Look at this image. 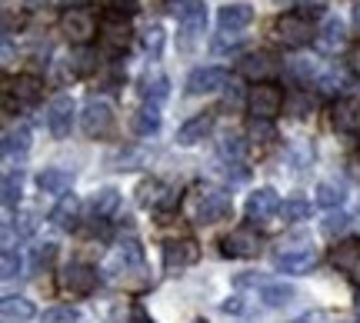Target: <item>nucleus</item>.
Wrapping results in <instances>:
<instances>
[{
    "instance_id": "2eb2a0df",
    "label": "nucleus",
    "mask_w": 360,
    "mask_h": 323,
    "mask_svg": "<svg viewBox=\"0 0 360 323\" xmlns=\"http://www.w3.org/2000/svg\"><path fill=\"white\" fill-rule=\"evenodd\" d=\"M141 207H154V210H170L174 204L180 200L177 190H170V187H164L160 180H147L141 183Z\"/></svg>"
},
{
    "instance_id": "79ce46f5",
    "label": "nucleus",
    "mask_w": 360,
    "mask_h": 323,
    "mask_svg": "<svg viewBox=\"0 0 360 323\" xmlns=\"http://www.w3.org/2000/svg\"><path fill=\"white\" fill-rule=\"evenodd\" d=\"M0 270H4V280H13V277L20 273V257H17L13 250H4V257H0Z\"/></svg>"
},
{
    "instance_id": "49530a36",
    "label": "nucleus",
    "mask_w": 360,
    "mask_h": 323,
    "mask_svg": "<svg viewBox=\"0 0 360 323\" xmlns=\"http://www.w3.org/2000/svg\"><path fill=\"white\" fill-rule=\"evenodd\" d=\"M64 7L67 11H84V7H87V0H64Z\"/></svg>"
},
{
    "instance_id": "473e14b6",
    "label": "nucleus",
    "mask_w": 360,
    "mask_h": 323,
    "mask_svg": "<svg viewBox=\"0 0 360 323\" xmlns=\"http://www.w3.org/2000/svg\"><path fill=\"white\" fill-rule=\"evenodd\" d=\"M103 44L114 47V51H124L130 44V30L120 24V20H107V24H103Z\"/></svg>"
},
{
    "instance_id": "6ab92c4d",
    "label": "nucleus",
    "mask_w": 360,
    "mask_h": 323,
    "mask_svg": "<svg viewBox=\"0 0 360 323\" xmlns=\"http://www.w3.org/2000/svg\"><path fill=\"white\" fill-rule=\"evenodd\" d=\"M210 130H214V114H210V110H207V114H197V117H191V120H187V124L177 130V143L191 147V143L204 140Z\"/></svg>"
},
{
    "instance_id": "393cba45",
    "label": "nucleus",
    "mask_w": 360,
    "mask_h": 323,
    "mask_svg": "<svg viewBox=\"0 0 360 323\" xmlns=\"http://www.w3.org/2000/svg\"><path fill=\"white\" fill-rule=\"evenodd\" d=\"M117 207H120V194H117L114 187H103L101 194L90 200V213H94V220H110L117 213Z\"/></svg>"
},
{
    "instance_id": "a19ab883",
    "label": "nucleus",
    "mask_w": 360,
    "mask_h": 323,
    "mask_svg": "<svg viewBox=\"0 0 360 323\" xmlns=\"http://www.w3.org/2000/svg\"><path fill=\"white\" fill-rule=\"evenodd\" d=\"M281 213H283V220H307L310 217V204L294 197V200H287V204H283Z\"/></svg>"
},
{
    "instance_id": "f03ea898",
    "label": "nucleus",
    "mask_w": 360,
    "mask_h": 323,
    "mask_svg": "<svg viewBox=\"0 0 360 323\" xmlns=\"http://www.w3.org/2000/svg\"><path fill=\"white\" fill-rule=\"evenodd\" d=\"M231 213H233V200L227 190L210 187L197 200V223H220V220H227Z\"/></svg>"
},
{
    "instance_id": "423d86ee",
    "label": "nucleus",
    "mask_w": 360,
    "mask_h": 323,
    "mask_svg": "<svg viewBox=\"0 0 360 323\" xmlns=\"http://www.w3.org/2000/svg\"><path fill=\"white\" fill-rule=\"evenodd\" d=\"M110 127H114V110H110V104H107V100H87L84 114H80V130L94 140V137H107Z\"/></svg>"
},
{
    "instance_id": "de8ad7c7",
    "label": "nucleus",
    "mask_w": 360,
    "mask_h": 323,
    "mask_svg": "<svg viewBox=\"0 0 360 323\" xmlns=\"http://www.w3.org/2000/svg\"><path fill=\"white\" fill-rule=\"evenodd\" d=\"M224 310H227V313H240V310H244V307H240L237 300H227V303H224Z\"/></svg>"
},
{
    "instance_id": "603ef678",
    "label": "nucleus",
    "mask_w": 360,
    "mask_h": 323,
    "mask_svg": "<svg viewBox=\"0 0 360 323\" xmlns=\"http://www.w3.org/2000/svg\"><path fill=\"white\" fill-rule=\"evenodd\" d=\"M197 323H204V320H197Z\"/></svg>"
},
{
    "instance_id": "20e7f679",
    "label": "nucleus",
    "mask_w": 360,
    "mask_h": 323,
    "mask_svg": "<svg viewBox=\"0 0 360 323\" xmlns=\"http://www.w3.org/2000/svg\"><path fill=\"white\" fill-rule=\"evenodd\" d=\"M274 34H277V40H281L283 47H304L310 40H317L314 30H310V24L300 13H283V17H277V20H274Z\"/></svg>"
},
{
    "instance_id": "9d476101",
    "label": "nucleus",
    "mask_w": 360,
    "mask_h": 323,
    "mask_svg": "<svg viewBox=\"0 0 360 323\" xmlns=\"http://www.w3.org/2000/svg\"><path fill=\"white\" fill-rule=\"evenodd\" d=\"M220 250H224V257L247 260V257H257L260 240H257V233H254V230H247V227H240V230L227 233V237L220 240Z\"/></svg>"
},
{
    "instance_id": "aec40b11",
    "label": "nucleus",
    "mask_w": 360,
    "mask_h": 323,
    "mask_svg": "<svg viewBox=\"0 0 360 323\" xmlns=\"http://www.w3.org/2000/svg\"><path fill=\"white\" fill-rule=\"evenodd\" d=\"M70 183H74V173L70 170H60V167H47L40 170L37 177V187L44 194H53V197H64L70 190Z\"/></svg>"
},
{
    "instance_id": "4468645a",
    "label": "nucleus",
    "mask_w": 360,
    "mask_h": 323,
    "mask_svg": "<svg viewBox=\"0 0 360 323\" xmlns=\"http://www.w3.org/2000/svg\"><path fill=\"white\" fill-rule=\"evenodd\" d=\"M197 257H200V246L193 244L191 237H184V240H167V244H164V263H167L170 270L191 267V263H197Z\"/></svg>"
},
{
    "instance_id": "a18cd8bd",
    "label": "nucleus",
    "mask_w": 360,
    "mask_h": 323,
    "mask_svg": "<svg viewBox=\"0 0 360 323\" xmlns=\"http://www.w3.org/2000/svg\"><path fill=\"white\" fill-rule=\"evenodd\" d=\"M347 64H350V70H354V74H357V77H360V44H357V47H354V51H350Z\"/></svg>"
},
{
    "instance_id": "dca6fc26",
    "label": "nucleus",
    "mask_w": 360,
    "mask_h": 323,
    "mask_svg": "<svg viewBox=\"0 0 360 323\" xmlns=\"http://www.w3.org/2000/svg\"><path fill=\"white\" fill-rule=\"evenodd\" d=\"M7 93H11L17 104L24 107H34L44 97V80L34 77V74H20V77L11 80V87H7Z\"/></svg>"
},
{
    "instance_id": "6e6552de",
    "label": "nucleus",
    "mask_w": 360,
    "mask_h": 323,
    "mask_svg": "<svg viewBox=\"0 0 360 323\" xmlns=\"http://www.w3.org/2000/svg\"><path fill=\"white\" fill-rule=\"evenodd\" d=\"M281 210H283V204L274 187H260V190H254V194L247 197V217L254 220V223H267V220H274Z\"/></svg>"
},
{
    "instance_id": "9b49d317",
    "label": "nucleus",
    "mask_w": 360,
    "mask_h": 323,
    "mask_svg": "<svg viewBox=\"0 0 360 323\" xmlns=\"http://www.w3.org/2000/svg\"><path fill=\"white\" fill-rule=\"evenodd\" d=\"M237 70H240L244 77H250V80H260V84H267V77H274V74L281 70V64L274 60V53L257 51V53H247V57H240Z\"/></svg>"
},
{
    "instance_id": "09e8293b",
    "label": "nucleus",
    "mask_w": 360,
    "mask_h": 323,
    "mask_svg": "<svg viewBox=\"0 0 360 323\" xmlns=\"http://www.w3.org/2000/svg\"><path fill=\"white\" fill-rule=\"evenodd\" d=\"M354 27H357V34H360V0L354 4Z\"/></svg>"
},
{
    "instance_id": "f3484780",
    "label": "nucleus",
    "mask_w": 360,
    "mask_h": 323,
    "mask_svg": "<svg viewBox=\"0 0 360 323\" xmlns=\"http://www.w3.org/2000/svg\"><path fill=\"white\" fill-rule=\"evenodd\" d=\"M217 24H220V30L237 34V30H244V27L254 24V7H250V4H231V7H220Z\"/></svg>"
},
{
    "instance_id": "4c0bfd02",
    "label": "nucleus",
    "mask_w": 360,
    "mask_h": 323,
    "mask_svg": "<svg viewBox=\"0 0 360 323\" xmlns=\"http://www.w3.org/2000/svg\"><path fill=\"white\" fill-rule=\"evenodd\" d=\"M44 323H80V310L77 307H53L44 313Z\"/></svg>"
},
{
    "instance_id": "0eeeda50",
    "label": "nucleus",
    "mask_w": 360,
    "mask_h": 323,
    "mask_svg": "<svg viewBox=\"0 0 360 323\" xmlns=\"http://www.w3.org/2000/svg\"><path fill=\"white\" fill-rule=\"evenodd\" d=\"M177 20H180V30H184V44H180V47L191 51L193 40L207 30V7L200 0H187V4L177 11Z\"/></svg>"
},
{
    "instance_id": "a211bd4d",
    "label": "nucleus",
    "mask_w": 360,
    "mask_h": 323,
    "mask_svg": "<svg viewBox=\"0 0 360 323\" xmlns=\"http://www.w3.org/2000/svg\"><path fill=\"white\" fill-rule=\"evenodd\" d=\"M344 44H347V27H344V20H340V17H327L323 30L317 34V47H321L323 53H334V51H340Z\"/></svg>"
},
{
    "instance_id": "5701e85b",
    "label": "nucleus",
    "mask_w": 360,
    "mask_h": 323,
    "mask_svg": "<svg viewBox=\"0 0 360 323\" xmlns=\"http://www.w3.org/2000/svg\"><path fill=\"white\" fill-rule=\"evenodd\" d=\"M167 93H170L167 74H160V70H154V74H143V80H141V97H143V100L157 104V100H164Z\"/></svg>"
},
{
    "instance_id": "c03bdc74",
    "label": "nucleus",
    "mask_w": 360,
    "mask_h": 323,
    "mask_svg": "<svg viewBox=\"0 0 360 323\" xmlns=\"http://www.w3.org/2000/svg\"><path fill=\"white\" fill-rule=\"evenodd\" d=\"M130 323H154V320L147 317L143 303H134V307H130Z\"/></svg>"
},
{
    "instance_id": "4be33fe9",
    "label": "nucleus",
    "mask_w": 360,
    "mask_h": 323,
    "mask_svg": "<svg viewBox=\"0 0 360 323\" xmlns=\"http://www.w3.org/2000/svg\"><path fill=\"white\" fill-rule=\"evenodd\" d=\"M334 127L337 130H354L360 127V100L354 97H344L334 104Z\"/></svg>"
},
{
    "instance_id": "1a4fd4ad",
    "label": "nucleus",
    "mask_w": 360,
    "mask_h": 323,
    "mask_svg": "<svg viewBox=\"0 0 360 323\" xmlns=\"http://www.w3.org/2000/svg\"><path fill=\"white\" fill-rule=\"evenodd\" d=\"M231 74L224 67H197L191 77H187V93L191 97H200V93H214L220 87H227Z\"/></svg>"
},
{
    "instance_id": "cd10ccee",
    "label": "nucleus",
    "mask_w": 360,
    "mask_h": 323,
    "mask_svg": "<svg viewBox=\"0 0 360 323\" xmlns=\"http://www.w3.org/2000/svg\"><path fill=\"white\" fill-rule=\"evenodd\" d=\"M334 267L337 270H357L360 267V240H350V244H340L334 250Z\"/></svg>"
},
{
    "instance_id": "7ed1b4c3",
    "label": "nucleus",
    "mask_w": 360,
    "mask_h": 323,
    "mask_svg": "<svg viewBox=\"0 0 360 323\" xmlns=\"http://www.w3.org/2000/svg\"><path fill=\"white\" fill-rule=\"evenodd\" d=\"M97 280H101L97 267L80 263V260L67 263L64 273H60V286H64L67 294H77V297H87V294H94V290H97Z\"/></svg>"
},
{
    "instance_id": "c9c22d12",
    "label": "nucleus",
    "mask_w": 360,
    "mask_h": 323,
    "mask_svg": "<svg viewBox=\"0 0 360 323\" xmlns=\"http://www.w3.org/2000/svg\"><path fill=\"white\" fill-rule=\"evenodd\" d=\"M350 230V213H344V210H334V213H327V220H323V233L327 237H340V233Z\"/></svg>"
},
{
    "instance_id": "412c9836",
    "label": "nucleus",
    "mask_w": 360,
    "mask_h": 323,
    "mask_svg": "<svg viewBox=\"0 0 360 323\" xmlns=\"http://www.w3.org/2000/svg\"><path fill=\"white\" fill-rule=\"evenodd\" d=\"M0 313H4L7 323H24V320H34V317H37V307L27 297H4Z\"/></svg>"
},
{
    "instance_id": "c85d7f7f",
    "label": "nucleus",
    "mask_w": 360,
    "mask_h": 323,
    "mask_svg": "<svg viewBox=\"0 0 360 323\" xmlns=\"http://www.w3.org/2000/svg\"><path fill=\"white\" fill-rule=\"evenodd\" d=\"M344 200H347V194H344V187H340V183H334V180L317 183V204H321V207L337 210Z\"/></svg>"
},
{
    "instance_id": "ea45409f",
    "label": "nucleus",
    "mask_w": 360,
    "mask_h": 323,
    "mask_svg": "<svg viewBox=\"0 0 360 323\" xmlns=\"http://www.w3.org/2000/svg\"><path fill=\"white\" fill-rule=\"evenodd\" d=\"M70 64H74V74L84 77V74H90V70L97 67V60H94V51H90V47H77V53H74Z\"/></svg>"
},
{
    "instance_id": "c756f323",
    "label": "nucleus",
    "mask_w": 360,
    "mask_h": 323,
    "mask_svg": "<svg viewBox=\"0 0 360 323\" xmlns=\"http://www.w3.org/2000/svg\"><path fill=\"white\" fill-rule=\"evenodd\" d=\"M310 107H314V100H310V93L300 91V87H294V91L283 97V110H287L290 117H297V120H300V117H307Z\"/></svg>"
},
{
    "instance_id": "a878e982",
    "label": "nucleus",
    "mask_w": 360,
    "mask_h": 323,
    "mask_svg": "<svg viewBox=\"0 0 360 323\" xmlns=\"http://www.w3.org/2000/svg\"><path fill=\"white\" fill-rule=\"evenodd\" d=\"M77 210H80V204L74 197H60V204H57L51 213V223L57 230H74V227H77Z\"/></svg>"
},
{
    "instance_id": "bb28decb",
    "label": "nucleus",
    "mask_w": 360,
    "mask_h": 323,
    "mask_svg": "<svg viewBox=\"0 0 360 323\" xmlns=\"http://www.w3.org/2000/svg\"><path fill=\"white\" fill-rule=\"evenodd\" d=\"M134 130H137L141 137H150V133L160 130V110H157V104H147V107L137 110V117H134Z\"/></svg>"
},
{
    "instance_id": "37998d69",
    "label": "nucleus",
    "mask_w": 360,
    "mask_h": 323,
    "mask_svg": "<svg viewBox=\"0 0 360 323\" xmlns=\"http://www.w3.org/2000/svg\"><path fill=\"white\" fill-rule=\"evenodd\" d=\"M237 44H240V34H227V30H220V37L214 40V51L217 53H227V51H233V47H237Z\"/></svg>"
},
{
    "instance_id": "ddd939ff",
    "label": "nucleus",
    "mask_w": 360,
    "mask_h": 323,
    "mask_svg": "<svg viewBox=\"0 0 360 323\" xmlns=\"http://www.w3.org/2000/svg\"><path fill=\"white\" fill-rule=\"evenodd\" d=\"M64 34L74 40V44L87 47L90 40H94V34H97V24H94V17H90L87 11H67L64 13Z\"/></svg>"
},
{
    "instance_id": "e433bc0d",
    "label": "nucleus",
    "mask_w": 360,
    "mask_h": 323,
    "mask_svg": "<svg viewBox=\"0 0 360 323\" xmlns=\"http://www.w3.org/2000/svg\"><path fill=\"white\" fill-rule=\"evenodd\" d=\"M143 47H147V57L150 60H160V51H164V27H150L147 34H143Z\"/></svg>"
},
{
    "instance_id": "f8f14e48",
    "label": "nucleus",
    "mask_w": 360,
    "mask_h": 323,
    "mask_svg": "<svg viewBox=\"0 0 360 323\" xmlns=\"http://www.w3.org/2000/svg\"><path fill=\"white\" fill-rule=\"evenodd\" d=\"M274 267L281 273H307L317 267V253L310 246H300V250H281L274 253Z\"/></svg>"
},
{
    "instance_id": "7c9ffc66",
    "label": "nucleus",
    "mask_w": 360,
    "mask_h": 323,
    "mask_svg": "<svg viewBox=\"0 0 360 323\" xmlns=\"http://www.w3.org/2000/svg\"><path fill=\"white\" fill-rule=\"evenodd\" d=\"M20 187H24V173H20V170H11V173L4 177V187H0V190H4V207L7 210H13L20 204Z\"/></svg>"
},
{
    "instance_id": "72a5a7b5",
    "label": "nucleus",
    "mask_w": 360,
    "mask_h": 323,
    "mask_svg": "<svg viewBox=\"0 0 360 323\" xmlns=\"http://www.w3.org/2000/svg\"><path fill=\"white\" fill-rule=\"evenodd\" d=\"M244 150H247V143H244V137H237V133H227V137L220 140V157H224V160L240 164V160H244Z\"/></svg>"
},
{
    "instance_id": "b1692460",
    "label": "nucleus",
    "mask_w": 360,
    "mask_h": 323,
    "mask_svg": "<svg viewBox=\"0 0 360 323\" xmlns=\"http://www.w3.org/2000/svg\"><path fill=\"white\" fill-rule=\"evenodd\" d=\"M27 150H30V127L20 124L17 130H7V133H4V157H7V160H13V157L20 160Z\"/></svg>"
},
{
    "instance_id": "39448f33",
    "label": "nucleus",
    "mask_w": 360,
    "mask_h": 323,
    "mask_svg": "<svg viewBox=\"0 0 360 323\" xmlns=\"http://www.w3.org/2000/svg\"><path fill=\"white\" fill-rule=\"evenodd\" d=\"M74 117H77V107H74V97H70V93L53 97L51 107H47V127H51V133L57 140H67V137H70Z\"/></svg>"
},
{
    "instance_id": "3c124183",
    "label": "nucleus",
    "mask_w": 360,
    "mask_h": 323,
    "mask_svg": "<svg viewBox=\"0 0 360 323\" xmlns=\"http://www.w3.org/2000/svg\"><path fill=\"white\" fill-rule=\"evenodd\" d=\"M277 4H287V0H277Z\"/></svg>"
},
{
    "instance_id": "58836bf2",
    "label": "nucleus",
    "mask_w": 360,
    "mask_h": 323,
    "mask_svg": "<svg viewBox=\"0 0 360 323\" xmlns=\"http://www.w3.org/2000/svg\"><path fill=\"white\" fill-rule=\"evenodd\" d=\"M107 4V20H120L137 11V0H103Z\"/></svg>"
},
{
    "instance_id": "8fccbe9b",
    "label": "nucleus",
    "mask_w": 360,
    "mask_h": 323,
    "mask_svg": "<svg viewBox=\"0 0 360 323\" xmlns=\"http://www.w3.org/2000/svg\"><path fill=\"white\" fill-rule=\"evenodd\" d=\"M164 4H167L170 11H180V7H184V4H187V0H164Z\"/></svg>"
},
{
    "instance_id": "f704fd0d",
    "label": "nucleus",
    "mask_w": 360,
    "mask_h": 323,
    "mask_svg": "<svg viewBox=\"0 0 360 323\" xmlns=\"http://www.w3.org/2000/svg\"><path fill=\"white\" fill-rule=\"evenodd\" d=\"M53 260H57V244H37L30 257V270H47Z\"/></svg>"
},
{
    "instance_id": "f257e3e1",
    "label": "nucleus",
    "mask_w": 360,
    "mask_h": 323,
    "mask_svg": "<svg viewBox=\"0 0 360 323\" xmlns=\"http://www.w3.org/2000/svg\"><path fill=\"white\" fill-rule=\"evenodd\" d=\"M283 97H287V93H281V87L257 84V87L250 91V97H247V110L254 114V120H274V117L281 114Z\"/></svg>"
},
{
    "instance_id": "2f4dec72",
    "label": "nucleus",
    "mask_w": 360,
    "mask_h": 323,
    "mask_svg": "<svg viewBox=\"0 0 360 323\" xmlns=\"http://www.w3.org/2000/svg\"><path fill=\"white\" fill-rule=\"evenodd\" d=\"M290 297H294V286L290 284H264L260 286V300H264L267 307H283Z\"/></svg>"
}]
</instances>
